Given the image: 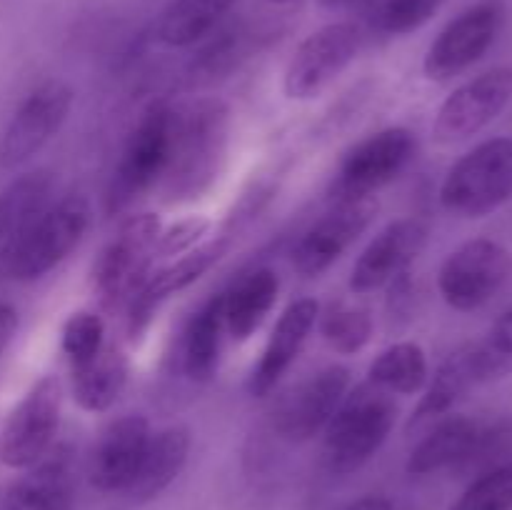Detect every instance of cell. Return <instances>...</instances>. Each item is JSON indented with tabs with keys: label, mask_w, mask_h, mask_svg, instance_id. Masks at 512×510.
I'll use <instances>...</instances> for the list:
<instances>
[{
	"label": "cell",
	"mask_w": 512,
	"mask_h": 510,
	"mask_svg": "<svg viewBox=\"0 0 512 510\" xmlns=\"http://www.w3.org/2000/svg\"><path fill=\"white\" fill-rule=\"evenodd\" d=\"M230 140V108L220 98H200L173 113V140L165 168L163 198L195 200L213 188Z\"/></svg>",
	"instance_id": "1"
},
{
	"label": "cell",
	"mask_w": 512,
	"mask_h": 510,
	"mask_svg": "<svg viewBox=\"0 0 512 510\" xmlns=\"http://www.w3.org/2000/svg\"><path fill=\"white\" fill-rule=\"evenodd\" d=\"M90 218L85 195L50 203L28 228L0 243V283H33L58 268L85 238Z\"/></svg>",
	"instance_id": "2"
},
{
	"label": "cell",
	"mask_w": 512,
	"mask_h": 510,
	"mask_svg": "<svg viewBox=\"0 0 512 510\" xmlns=\"http://www.w3.org/2000/svg\"><path fill=\"white\" fill-rule=\"evenodd\" d=\"M395 418L398 405L393 395L368 380L345 393L323 430V460L330 473L348 475L363 468L385 445Z\"/></svg>",
	"instance_id": "3"
},
{
	"label": "cell",
	"mask_w": 512,
	"mask_h": 510,
	"mask_svg": "<svg viewBox=\"0 0 512 510\" xmlns=\"http://www.w3.org/2000/svg\"><path fill=\"white\" fill-rule=\"evenodd\" d=\"M173 113L175 110L165 100H153L140 113L105 190V213L110 218L125 213L135 200L163 180L173 140Z\"/></svg>",
	"instance_id": "4"
},
{
	"label": "cell",
	"mask_w": 512,
	"mask_h": 510,
	"mask_svg": "<svg viewBox=\"0 0 512 510\" xmlns=\"http://www.w3.org/2000/svg\"><path fill=\"white\" fill-rule=\"evenodd\" d=\"M512 198V138L475 145L445 175L440 205L455 218H485Z\"/></svg>",
	"instance_id": "5"
},
{
	"label": "cell",
	"mask_w": 512,
	"mask_h": 510,
	"mask_svg": "<svg viewBox=\"0 0 512 510\" xmlns=\"http://www.w3.org/2000/svg\"><path fill=\"white\" fill-rule=\"evenodd\" d=\"M160 230L163 223L155 213H133L118 225L108 245L100 250L93 265V288L105 308H125L138 293L153 270Z\"/></svg>",
	"instance_id": "6"
},
{
	"label": "cell",
	"mask_w": 512,
	"mask_h": 510,
	"mask_svg": "<svg viewBox=\"0 0 512 510\" xmlns=\"http://www.w3.org/2000/svg\"><path fill=\"white\" fill-rule=\"evenodd\" d=\"M418 153V138L403 125L383 128L358 140L340 158L330 183V198L335 203L373 198L378 190L403 175Z\"/></svg>",
	"instance_id": "7"
},
{
	"label": "cell",
	"mask_w": 512,
	"mask_h": 510,
	"mask_svg": "<svg viewBox=\"0 0 512 510\" xmlns=\"http://www.w3.org/2000/svg\"><path fill=\"white\" fill-rule=\"evenodd\" d=\"M512 280V253L498 240L475 238L443 260L438 290L460 313H473L493 303Z\"/></svg>",
	"instance_id": "8"
},
{
	"label": "cell",
	"mask_w": 512,
	"mask_h": 510,
	"mask_svg": "<svg viewBox=\"0 0 512 510\" xmlns=\"http://www.w3.org/2000/svg\"><path fill=\"white\" fill-rule=\"evenodd\" d=\"M505 25L503 0H480L450 20L430 43L423 60L428 80L445 83L485 58Z\"/></svg>",
	"instance_id": "9"
},
{
	"label": "cell",
	"mask_w": 512,
	"mask_h": 510,
	"mask_svg": "<svg viewBox=\"0 0 512 510\" xmlns=\"http://www.w3.org/2000/svg\"><path fill=\"white\" fill-rule=\"evenodd\" d=\"M363 33L355 23H330L310 33L295 48L283 75L290 100H313L330 88L360 53Z\"/></svg>",
	"instance_id": "10"
},
{
	"label": "cell",
	"mask_w": 512,
	"mask_h": 510,
	"mask_svg": "<svg viewBox=\"0 0 512 510\" xmlns=\"http://www.w3.org/2000/svg\"><path fill=\"white\" fill-rule=\"evenodd\" d=\"M75 93L65 80H45L30 90L0 135V168L15 170L38 155L68 120Z\"/></svg>",
	"instance_id": "11"
},
{
	"label": "cell",
	"mask_w": 512,
	"mask_h": 510,
	"mask_svg": "<svg viewBox=\"0 0 512 510\" xmlns=\"http://www.w3.org/2000/svg\"><path fill=\"white\" fill-rule=\"evenodd\" d=\"M60 400V380L43 375L10 410L0 433V460L8 468H30L53 448L60 425Z\"/></svg>",
	"instance_id": "12"
},
{
	"label": "cell",
	"mask_w": 512,
	"mask_h": 510,
	"mask_svg": "<svg viewBox=\"0 0 512 510\" xmlns=\"http://www.w3.org/2000/svg\"><path fill=\"white\" fill-rule=\"evenodd\" d=\"M512 100V68L498 65L455 88L433 120V140L455 145L488 128Z\"/></svg>",
	"instance_id": "13"
},
{
	"label": "cell",
	"mask_w": 512,
	"mask_h": 510,
	"mask_svg": "<svg viewBox=\"0 0 512 510\" xmlns=\"http://www.w3.org/2000/svg\"><path fill=\"white\" fill-rule=\"evenodd\" d=\"M350 388V370L328 365L308 375L278 400L273 428L288 443H308L325 430Z\"/></svg>",
	"instance_id": "14"
},
{
	"label": "cell",
	"mask_w": 512,
	"mask_h": 510,
	"mask_svg": "<svg viewBox=\"0 0 512 510\" xmlns=\"http://www.w3.org/2000/svg\"><path fill=\"white\" fill-rule=\"evenodd\" d=\"M378 203L373 198L335 203L333 210L315 220L293 248V268L303 278H318L333 268L340 258L370 228Z\"/></svg>",
	"instance_id": "15"
},
{
	"label": "cell",
	"mask_w": 512,
	"mask_h": 510,
	"mask_svg": "<svg viewBox=\"0 0 512 510\" xmlns=\"http://www.w3.org/2000/svg\"><path fill=\"white\" fill-rule=\"evenodd\" d=\"M428 235V223L420 218H400L385 225L355 260L350 290L358 295L373 293L408 273L428 245Z\"/></svg>",
	"instance_id": "16"
},
{
	"label": "cell",
	"mask_w": 512,
	"mask_h": 510,
	"mask_svg": "<svg viewBox=\"0 0 512 510\" xmlns=\"http://www.w3.org/2000/svg\"><path fill=\"white\" fill-rule=\"evenodd\" d=\"M225 250H228V240H215V243L198 245L195 250L180 255V258L163 265V268L150 270V275L140 285L138 293L125 305V313H128L125 315V330H128L130 343H140L143 335L148 333L160 305L168 298H173V295L183 293L195 280L203 278L223 258Z\"/></svg>",
	"instance_id": "17"
},
{
	"label": "cell",
	"mask_w": 512,
	"mask_h": 510,
	"mask_svg": "<svg viewBox=\"0 0 512 510\" xmlns=\"http://www.w3.org/2000/svg\"><path fill=\"white\" fill-rule=\"evenodd\" d=\"M150 423L145 415H123L100 430L88 463L90 485L100 493H125L138 473L150 443Z\"/></svg>",
	"instance_id": "18"
},
{
	"label": "cell",
	"mask_w": 512,
	"mask_h": 510,
	"mask_svg": "<svg viewBox=\"0 0 512 510\" xmlns=\"http://www.w3.org/2000/svg\"><path fill=\"white\" fill-rule=\"evenodd\" d=\"M318 315L320 305L313 298H300L283 310L273 333H270L268 343H265L258 365L250 373V395L268 398L273 393L275 385L283 380L290 365L303 353L305 343H308L310 333H313L315 323H318Z\"/></svg>",
	"instance_id": "19"
},
{
	"label": "cell",
	"mask_w": 512,
	"mask_h": 510,
	"mask_svg": "<svg viewBox=\"0 0 512 510\" xmlns=\"http://www.w3.org/2000/svg\"><path fill=\"white\" fill-rule=\"evenodd\" d=\"M10 488L5 510H73L75 453L70 445H53Z\"/></svg>",
	"instance_id": "20"
},
{
	"label": "cell",
	"mask_w": 512,
	"mask_h": 510,
	"mask_svg": "<svg viewBox=\"0 0 512 510\" xmlns=\"http://www.w3.org/2000/svg\"><path fill=\"white\" fill-rule=\"evenodd\" d=\"M478 383L480 380L473 360V343L463 345V348H458L455 353H450L448 358L440 363V368L435 370L433 380L425 383L423 398H420L413 415L408 418V433L430 428V425L438 423L440 418L453 413L455 405L463 403L465 395H468Z\"/></svg>",
	"instance_id": "21"
},
{
	"label": "cell",
	"mask_w": 512,
	"mask_h": 510,
	"mask_svg": "<svg viewBox=\"0 0 512 510\" xmlns=\"http://www.w3.org/2000/svg\"><path fill=\"white\" fill-rule=\"evenodd\" d=\"M190 455V430L185 425H168L150 435L148 450L143 455L133 483L125 490L133 503L143 505L163 495L183 473Z\"/></svg>",
	"instance_id": "22"
},
{
	"label": "cell",
	"mask_w": 512,
	"mask_h": 510,
	"mask_svg": "<svg viewBox=\"0 0 512 510\" xmlns=\"http://www.w3.org/2000/svg\"><path fill=\"white\" fill-rule=\"evenodd\" d=\"M478 433L480 423L475 418L458 413L445 415L438 423L430 425L428 433L420 438L405 468H408L410 475H418V478L440 473V470H453L455 473L463 465V460L468 458Z\"/></svg>",
	"instance_id": "23"
},
{
	"label": "cell",
	"mask_w": 512,
	"mask_h": 510,
	"mask_svg": "<svg viewBox=\"0 0 512 510\" xmlns=\"http://www.w3.org/2000/svg\"><path fill=\"white\" fill-rule=\"evenodd\" d=\"M280 293V278L270 268H255L223 293L225 333L243 343L260 330Z\"/></svg>",
	"instance_id": "24"
},
{
	"label": "cell",
	"mask_w": 512,
	"mask_h": 510,
	"mask_svg": "<svg viewBox=\"0 0 512 510\" xmlns=\"http://www.w3.org/2000/svg\"><path fill=\"white\" fill-rule=\"evenodd\" d=\"M128 355L118 345H103L93 360L70 368V390L85 413H105L118 403L128 385Z\"/></svg>",
	"instance_id": "25"
},
{
	"label": "cell",
	"mask_w": 512,
	"mask_h": 510,
	"mask_svg": "<svg viewBox=\"0 0 512 510\" xmlns=\"http://www.w3.org/2000/svg\"><path fill=\"white\" fill-rule=\"evenodd\" d=\"M225 338V310L223 293L205 300L195 315L190 318L188 328L183 333V373L193 383H210L218 373L220 353H223Z\"/></svg>",
	"instance_id": "26"
},
{
	"label": "cell",
	"mask_w": 512,
	"mask_h": 510,
	"mask_svg": "<svg viewBox=\"0 0 512 510\" xmlns=\"http://www.w3.org/2000/svg\"><path fill=\"white\" fill-rule=\"evenodd\" d=\"M235 0H170L153 25L165 48H190L220 28Z\"/></svg>",
	"instance_id": "27"
},
{
	"label": "cell",
	"mask_w": 512,
	"mask_h": 510,
	"mask_svg": "<svg viewBox=\"0 0 512 510\" xmlns=\"http://www.w3.org/2000/svg\"><path fill=\"white\" fill-rule=\"evenodd\" d=\"M55 173L35 168L18 175L0 190V243L28 228L53 203Z\"/></svg>",
	"instance_id": "28"
},
{
	"label": "cell",
	"mask_w": 512,
	"mask_h": 510,
	"mask_svg": "<svg viewBox=\"0 0 512 510\" xmlns=\"http://www.w3.org/2000/svg\"><path fill=\"white\" fill-rule=\"evenodd\" d=\"M368 383L390 395H415L428 383V358L413 340L393 343L370 363Z\"/></svg>",
	"instance_id": "29"
},
{
	"label": "cell",
	"mask_w": 512,
	"mask_h": 510,
	"mask_svg": "<svg viewBox=\"0 0 512 510\" xmlns=\"http://www.w3.org/2000/svg\"><path fill=\"white\" fill-rule=\"evenodd\" d=\"M320 335L330 350L340 355H355L373 338V318L365 308L345 300H333L323 315H318Z\"/></svg>",
	"instance_id": "30"
},
{
	"label": "cell",
	"mask_w": 512,
	"mask_h": 510,
	"mask_svg": "<svg viewBox=\"0 0 512 510\" xmlns=\"http://www.w3.org/2000/svg\"><path fill=\"white\" fill-rule=\"evenodd\" d=\"M473 360L480 383L512 375V305L495 318L480 343H473Z\"/></svg>",
	"instance_id": "31"
},
{
	"label": "cell",
	"mask_w": 512,
	"mask_h": 510,
	"mask_svg": "<svg viewBox=\"0 0 512 510\" xmlns=\"http://www.w3.org/2000/svg\"><path fill=\"white\" fill-rule=\"evenodd\" d=\"M245 50H248V30L240 23L228 25L213 40H208V45L200 48L198 58L190 65V73L195 80L223 78L238 65Z\"/></svg>",
	"instance_id": "32"
},
{
	"label": "cell",
	"mask_w": 512,
	"mask_h": 510,
	"mask_svg": "<svg viewBox=\"0 0 512 510\" xmlns=\"http://www.w3.org/2000/svg\"><path fill=\"white\" fill-rule=\"evenodd\" d=\"M512 463V418L498 420L493 425H480V433L455 473L478 478L488 470Z\"/></svg>",
	"instance_id": "33"
},
{
	"label": "cell",
	"mask_w": 512,
	"mask_h": 510,
	"mask_svg": "<svg viewBox=\"0 0 512 510\" xmlns=\"http://www.w3.org/2000/svg\"><path fill=\"white\" fill-rule=\"evenodd\" d=\"M105 345V323L93 310H78L60 330V350L68 358L70 368L85 365L103 350Z\"/></svg>",
	"instance_id": "34"
},
{
	"label": "cell",
	"mask_w": 512,
	"mask_h": 510,
	"mask_svg": "<svg viewBox=\"0 0 512 510\" xmlns=\"http://www.w3.org/2000/svg\"><path fill=\"white\" fill-rule=\"evenodd\" d=\"M373 25L385 35H408L423 28L443 0H370Z\"/></svg>",
	"instance_id": "35"
},
{
	"label": "cell",
	"mask_w": 512,
	"mask_h": 510,
	"mask_svg": "<svg viewBox=\"0 0 512 510\" xmlns=\"http://www.w3.org/2000/svg\"><path fill=\"white\" fill-rule=\"evenodd\" d=\"M450 510H512V463L470 480Z\"/></svg>",
	"instance_id": "36"
},
{
	"label": "cell",
	"mask_w": 512,
	"mask_h": 510,
	"mask_svg": "<svg viewBox=\"0 0 512 510\" xmlns=\"http://www.w3.org/2000/svg\"><path fill=\"white\" fill-rule=\"evenodd\" d=\"M210 220L203 215H188L178 220L170 228L160 230L158 245H155V258H180L200 245V240L208 235Z\"/></svg>",
	"instance_id": "37"
},
{
	"label": "cell",
	"mask_w": 512,
	"mask_h": 510,
	"mask_svg": "<svg viewBox=\"0 0 512 510\" xmlns=\"http://www.w3.org/2000/svg\"><path fill=\"white\" fill-rule=\"evenodd\" d=\"M20 315L15 310V305L0 303V355L8 350V345L13 343L15 333H18Z\"/></svg>",
	"instance_id": "38"
},
{
	"label": "cell",
	"mask_w": 512,
	"mask_h": 510,
	"mask_svg": "<svg viewBox=\"0 0 512 510\" xmlns=\"http://www.w3.org/2000/svg\"><path fill=\"white\" fill-rule=\"evenodd\" d=\"M345 510H395V505L383 495H365V498L350 503Z\"/></svg>",
	"instance_id": "39"
},
{
	"label": "cell",
	"mask_w": 512,
	"mask_h": 510,
	"mask_svg": "<svg viewBox=\"0 0 512 510\" xmlns=\"http://www.w3.org/2000/svg\"><path fill=\"white\" fill-rule=\"evenodd\" d=\"M323 8L328 10H340V8H348V5H358V3H365V0H318ZM370 3V0H368Z\"/></svg>",
	"instance_id": "40"
},
{
	"label": "cell",
	"mask_w": 512,
	"mask_h": 510,
	"mask_svg": "<svg viewBox=\"0 0 512 510\" xmlns=\"http://www.w3.org/2000/svg\"><path fill=\"white\" fill-rule=\"evenodd\" d=\"M268 3H275V5H285V3H293V0H268Z\"/></svg>",
	"instance_id": "41"
}]
</instances>
